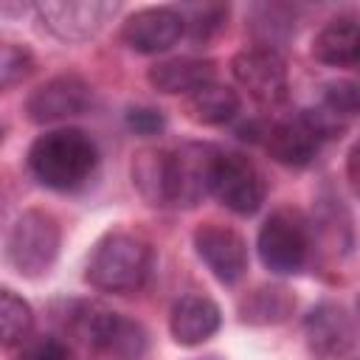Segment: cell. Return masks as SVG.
I'll return each mask as SVG.
<instances>
[{"label":"cell","mask_w":360,"mask_h":360,"mask_svg":"<svg viewBox=\"0 0 360 360\" xmlns=\"http://www.w3.org/2000/svg\"><path fill=\"white\" fill-rule=\"evenodd\" d=\"M98 163L96 141L73 127L51 129L39 135L28 149V172L53 191H70L82 186Z\"/></svg>","instance_id":"cell-1"},{"label":"cell","mask_w":360,"mask_h":360,"mask_svg":"<svg viewBox=\"0 0 360 360\" xmlns=\"http://www.w3.org/2000/svg\"><path fill=\"white\" fill-rule=\"evenodd\" d=\"M149 270H152V248L135 233L110 231L96 242L87 259L84 278L90 281V287L101 292L127 295L146 284Z\"/></svg>","instance_id":"cell-2"},{"label":"cell","mask_w":360,"mask_h":360,"mask_svg":"<svg viewBox=\"0 0 360 360\" xmlns=\"http://www.w3.org/2000/svg\"><path fill=\"white\" fill-rule=\"evenodd\" d=\"M59 245H62V231L56 217L42 208H28L17 217V222L8 231L6 259L20 276L39 278L53 267L59 256Z\"/></svg>","instance_id":"cell-3"},{"label":"cell","mask_w":360,"mask_h":360,"mask_svg":"<svg viewBox=\"0 0 360 360\" xmlns=\"http://www.w3.org/2000/svg\"><path fill=\"white\" fill-rule=\"evenodd\" d=\"M259 259L276 276H295L309 259V222L290 208L273 211L259 228Z\"/></svg>","instance_id":"cell-4"},{"label":"cell","mask_w":360,"mask_h":360,"mask_svg":"<svg viewBox=\"0 0 360 360\" xmlns=\"http://www.w3.org/2000/svg\"><path fill=\"white\" fill-rule=\"evenodd\" d=\"M208 194H214L228 211L250 217L264 202V177L256 163L239 152H217L208 177Z\"/></svg>","instance_id":"cell-5"},{"label":"cell","mask_w":360,"mask_h":360,"mask_svg":"<svg viewBox=\"0 0 360 360\" xmlns=\"http://www.w3.org/2000/svg\"><path fill=\"white\" fill-rule=\"evenodd\" d=\"M42 28L62 42H84L96 37L110 17H115L118 3L104 0H45L34 6Z\"/></svg>","instance_id":"cell-6"},{"label":"cell","mask_w":360,"mask_h":360,"mask_svg":"<svg viewBox=\"0 0 360 360\" xmlns=\"http://www.w3.org/2000/svg\"><path fill=\"white\" fill-rule=\"evenodd\" d=\"M233 79L248 90V96L264 107H276L287 98L290 79H287V62L273 48H245L231 59Z\"/></svg>","instance_id":"cell-7"},{"label":"cell","mask_w":360,"mask_h":360,"mask_svg":"<svg viewBox=\"0 0 360 360\" xmlns=\"http://www.w3.org/2000/svg\"><path fill=\"white\" fill-rule=\"evenodd\" d=\"M62 329L70 338V343H76L79 349L104 357L110 354L121 326H124V315L112 312L110 307H104L101 301H90V298H79V301H68L65 312H62Z\"/></svg>","instance_id":"cell-8"},{"label":"cell","mask_w":360,"mask_h":360,"mask_svg":"<svg viewBox=\"0 0 360 360\" xmlns=\"http://www.w3.org/2000/svg\"><path fill=\"white\" fill-rule=\"evenodd\" d=\"M304 340L315 360H343L354 349V321L338 301L315 304L304 318Z\"/></svg>","instance_id":"cell-9"},{"label":"cell","mask_w":360,"mask_h":360,"mask_svg":"<svg viewBox=\"0 0 360 360\" xmlns=\"http://www.w3.org/2000/svg\"><path fill=\"white\" fill-rule=\"evenodd\" d=\"M194 250L219 284L231 287L248 273V245L231 225L202 222L194 231Z\"/></svg>","instance_id":"cell-10"},{"label":"cell","mask_w":360,"mask_h":360,"mask_svg":"<svg viewBox=\"0 0 360 360\" xmlns=\"http://www.w3.org/2000/svg\"><path fill=\"white\" fill-rule=\"evenodd\" d=\"M93 90L79 73H59L42 82L25 98V112L34 124H56L73 115H82L90 107Z\"/></svg>","instance_id":"cell-11"},{"label":"cell","mask_w":360,"mask_h":360,"mask_svg":"<svg viewBox=\"0 0 360 360\" xmlns=\"http://www.w3.org/2000/svg\"><path fill=\"white\" fill-rule=\"evenodd\" d=\"M183 37V17L172 6L132 11L121 25V39L135 53H166Z\"/></svg>","instance_id":"cell-12"},{"label":"cell","mask_w":360,"mask_h":360,"mask_svg":"<svg viewBox=\"0 0 360 360\" xmlns=\"http://www.w3.org/2000/svg\"><path fill=\"white\" fill-rule=\"evenodd\" d=\"M217 152L219 149L211 143H183L180 149L169 152L172 205L194 208L208 194V177Z\"/></svg>","instance_id":"cell-13"},{"label":"cell","mask_w":360,"mask_h":360,"mask_svg":"<svg viewBox=\"0 0 360 360\" xmlns=\"http://www.w3.org/2000/svg\"><path fill=\"white\" fill-rule=\"evenodd\" d=\"M321 135L315 132V127L309 124V118L301 112L278 118L276 124L267 127L264 132V149L267 155L287 166V169H304L315 160L318 149H321Z\"/></svg>","instance_id":"cell-14"},{"label":"cell","mask_w":360,"mask_h":360,"mask_svg":"<svg viewBox=\"0 0 360 360\" xmlns=\"http://www.w3.org/2000/svg\"><path fill=\"white\" fill-rule=\"evenodd\" d=\"M219 323H222V312H219L217 301L208 295H200V292H188V295L177 298L169 312V332H172L174 343H180V346L205 343L208 338L217 335Z\"/></svg>","instance_id":"cell-15"},{"label":"cell","mask_w":360,"mask_h":360,"mask_svg":"<svg viewBox=\"0 0 360 360\" xmlns=\"http://www.w3.org/2000/svg\"><path fill=\"white\" fill-rule=\"evenodd\" d=\"M214 70L217 65L211 59H200V56H174V59H163V62H155L149 70H146V79L149 84L158 90V93H166V96H188L194 93L197 87L214 82Z\"/></svg>","instance_id":"cell-16"},{"label":"cell","mask_w":360,"mask_h":360,"mask_svg":"<svg viewBox=\"0 0 360 360\" xmlns=\"http://www.w3.org/2000/svg\"><path fill=\"white\" fill-rule=\"evenodd\" d=\"M312 56L329 68H354L360 59V28L352 14L329 20L312 39Z\"/></svg>","instance_id":"cell-17"},{"label":"cell","mask_w":360,"mask_h":360,"mask_svg":"<svg viewBox=\"0 0 360 360\" xmlns=\"http://www.w3.org/2000/svg\"><path fill=\"white\" fill-rule=\"evenodd\" d=\"M132 186L138 188V194L155 205V208H166L172 205V172H169V149H138L132 155Z\"/></svg>","instance_id":"cell-18"},{"label":"cell","mask_w":360,"mask_h":360,"mask_svg":"<svg viewBox=\"0 0 360 360\" xmlns=\"http://www.w3.org/2000/svg\"><path fill=\"white\" fill-rule=\"evenodd\" d=\"M239 104L242 101H239L236 90H231L228 84H219V82H208L183 98V112L188 121H194L200 127H219V124H228L231 118H236Z\"/></svg>","instance_id":"cell-19"},{"label":"cell","mask_w":360,"mask_h":360,"mask_svg":"<svg viewBox=\"0 0 360 360\" xmlns=\"http://www.w3.org/2000/svg\"><path fill=\"white\" fill-rule=\"evenodd\" d=\"M292 309H295V295L284 284H262L242 298L239 318L242 323L250 326H270L287 321Z\"/></svg>","instance_id":"cell-20"},{"label":"cell","mask_w":360,"mask_h":360,"mask_svg":"<svg viewBox=\"0 0 360 360\" xmlns=\"http://www.w3.org/2000/svg\"><path fill=\"white\" fill-rule=\"evenodd\" d=\"M34 329V309L31 304L17 295L14 290H0V346L11 349L20 346Z\"/></svg>","instance_id":"cell-21"},{"label":"cell","mask_w":360,"mask_h":360,"mask_svg":"<svg viewBox=\"0 0 360 360\" xmlns=\"http://www.w3.org/2000/svg\"><path fill=\"white\" fill-rule=\"evenodd\" d=\"M177 11L183 17V34H188L194 42H208L225 28L228 20V6L222 3H197Z\"/></svg>","instance_id":"cell-22"},{"label":"cell","mask_w":360,"mask_h":360,"mask_svg":"<svg viewBox=\"0 0 360 360\" xmlns=\"http://www.w3.org/2000/svg\"><path fill=\"white\" fill-rule=\"evenodd\" d=\"M37 68L34 53L20 42H0V93L22 84Z\"/></svg>","instance_id":"cell-23"},{"label":"cell","mask_w":360,"mask_h":360,"mask_svg":"<svg viewBox=\"0 0 360 360\" xmlns=\"http://www.w3.org/2000/svg\"><path fill=\"white\" fill-rule=\"evenodd\" d=\"M318 107L326 110L329 115H335L338 121H346V124H349V121L357 115V107H360L357 84L349 82V79H338V82L323 84L321 98H318Z\"/></svg>","instance_id":"cell-24"},{"label":"cell","mask_w":360,"mask_h":360,"mask_svg":"<svg viewBox=\"0 0 360 360\" xmlns=\"http://www.w3.org/2000/svg\"><path fill=\"white\" fill-rule=\"evenodd\" d=\"M17 360H70V349L53 335H28L20 343Z\"/></svg>","instance_id":"cell-25"},{"label":"cell","mask_w":360,"mask_h":360,"mask_svg":"<svg viewBox=\"0 0 360 360\" xmlns=\"http://www.w3.org/2000/svg\"><path fill=\"white\" fill-rule=\"evenodd\" d=\"M127 127L138 135H158L166 127V118L155 107H129L127 110Z\"/></svg>","instance_id":"cell-26"},{"label":"cell","mask_w":360,"mask_h":360,"mask_svg":"<svg viewBox=\"0 0 360 360\" xmlns=\"http://www.w3.org/2000/svg\"><path fill=\"white\" fill-rule=\"evenodd\" d=\"M349 186L357 188V146L349 149Z\"/></svg>","instance_id":"cell-27"},{"label":"cell","mask_w":360,"mask_h":360,"mask_svg":"<svg viewBox=\"0 0 360 360\" xmlns=\"http://www.w3.org/2000/svg\"><path fill=\"white\" fill-rule=\"evenodd\" d=\"M3 214H6V197H3V186H0V219H3Z\"/></svg>","instance_id":"cell-28"},{"label":"cell","mask_w":360,"mask_h":360,"mask_svg":"<svg viewBox=\"0 0 360 360\" xmlns=\"http://www.w3.org/2000/svg\"><path fill=\"white\" fill-rule=\"evenodd\" d=\"M3 138H6V124L0 121V143H3Z\"/></svg>","instance_id":"cell-29"},{"label":"cell","mask_w":360,"mask_h":360,"mask_svg":"<svg viewBox=\"0 0 360 360\" xmlns=\"http://www.w3.org/2000/svg\"><path fill=\"white\" fill-rule=\"evenodd\" d=\"M208 360H214V357H208Z\"/></svg>","instance_id":"cell-30"}]
</instances>
